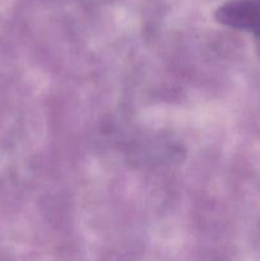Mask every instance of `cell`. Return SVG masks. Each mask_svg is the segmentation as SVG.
I'll return each mask as SVG.
<instances>
[{
	"label": "cell",
	"instance_id": "1",
	"mask_svg": "<svg viewBox=\"0 0 260 261\" xmlns=\"http://www.w3.org/2000/svg\"><path fill=\"white\" fill-rule=\"evenodd\" d=\"M222 24L260 36V0H236L222 5L216 13Z\"/></svg>",
	"mask_w": 260,
	"mask_h": 261
}]
</instances>
